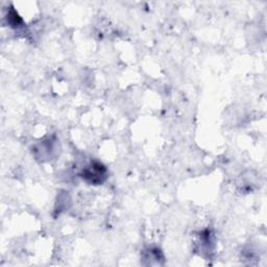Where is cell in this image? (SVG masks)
Wrapping results in <instances>:
<instances>
[{
    "mask_svg": "<svg viewBox=\"0 0 267 267\" xmlns=\"http://www.w3.org/2000/svg\"><path fill=\"white\" fill-rule=\"evenodd\" d=\"M105 175V168L104 166H101L99 163L93 164V165L90 166V168H88L85 170L84 175L87 179H90V182L92 183H101V176Z\"/></svg>",
    "mask_w": 267,
    "mask_h": 267,
    "instance_id": "obj_1",
    "label": "cell"
}]
</instances>
